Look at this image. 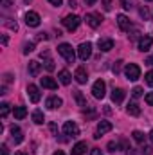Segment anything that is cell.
Masks as SVG:
<instances>
[{
  "mask_svg": "<svg viewBox=\"0 0 153 155\" xmlns=\"http://www.w3.org/2000/svg\"><path fill=\"white\" fill-rule=\"evenodd\" d=\"M79 22H81V18L77 16V15H69V16H65L63 18V25L72 33V31H76L77 27H79Z\"/></svg>",
  "mask_w": 153,
  "mask_h": 155,
  "instance_id": "cell-5",
  "label": "cell"
},
{
  "mask_svg": "<svg viewBox=\"0 0 153 155\" xmlns=\"http://www.w3.org/2000/svg\"><path fill=\"white\" fill-rule=\"evenodd\" d=\"M124 76L128 78L130 81H137V79L141 78V69H139V65L128 63V65L124 67Z\"/></svg>",
  "mask_w": 153,
  "mask_h": 155,
  "instance_id": "cell-3",
  "label": "cell"
},
{
  "mask_svg": "<svg viewBox=\"0 0 153 155\" xmlns=\"http://www.w3.org/2000/svg\"><path fill=\"white\" fill-rule=\"evenodd\" d=\"M58 52H60L69 63H74V60H76V52H74V49H72L70 43H61V45L58 47Z\"/></svg>",
  "mask_w": 153,
  "mask_h": 155,
  "instance_id": "cell-1",
  "label": "cell"
},
{
  "mask_svg": "<svg viewBox=\"0 0 153 155\" xmlns=\"http://www.w3.org/2000/svg\"><path fill=\"white\" fill-rule=\"evenodd\" d=\"M2 155H9V150H7V144H2Z\"/></svg>",
  "mask_w": 153,
  "mask_h": 155,
  "instance_id": "cell-41",
  "label": "cell"
},
{
  "mask_svg": "<svg viewBox=\"0 0 153 155\" xmlns=\"http://www.w3.org/2000/svg\"><path fill=\"white\" fill-rule=\"evenodd\" d=\"M139 15H141L144 20H148V18H150V11H148V7H146V5H142V7L139 9Z\"/></svg>",
  "mask_w": 153,
  "mask_h": 155,
  "instance_id": "cell-30",
  "label": "cell"
},
{
  "mask_svg": "<svg viewBox=\"0 0 153 155\" xmlns=\"http://www.w3.org/2000/svg\"><path fill=\"white\" fill-rule=\"evenodd\" d=\"M27 69H29V74H31V76L36 78L40 72H41V63L36 61V60H33V61H29V67H27Z\"/></svg>",
  "mask_w": 153,
  "mask_h": 155,
  "instance_id": "cell-18",
  "label": "cell"
},
{
  "mask_svg": "<svg viewBox=\"0 0 153 155\" xmlns=\"http://www.w3.org/2000/svg\"><path fill=\"white\" fill-rule=\"evenodd\" d=\"M74 78H76V81L79 83V85H85V83L88 81V74H86V69H85V67H77V69H76V74H74Z\"/></svg>",
  "mask_w": 153,
  "mask_h": 155,
  "instance_id": "cell-13",
  "label": "cell"
},
{
  "mask_svg": "<svg viewBox=\"0 0 153 155\" xmlns=\"http://www.w3.org/2000/svg\"><path fill=\"white\" fill-rule=\"evenodd\" d=\"M74 99H76L77 107H79L81 110H86V108H88V101H86V97L83 96L81 90H74Z\"/></svg>",
  "mask_w": 153,
  "mask_h": 155,
  "instance_id": "cell-11",
  "label": "cell"
},
{
  "mask_svg": "<svg viewBox=\"0 0 153 155\" xmlns=\"http://www.w3.org/2000/svg\"><path fill=\"white\" fill-rule=\"evenodd\" d=\"M5 25H7L9 29H13V31L18 29V24H16V22H11V20H5Z\"/></svg>",
  "mask_w": 153,
  "mask_h": 155,
  "instance_id": "cell-37",
  "label": "cell"
},
{
  "mask_svg": "<svg viewBox=\"0 0 153 155\" xmlns=\"http://www.w3.org/2000/svg\"><path fill=\"white\" fill-rule=\"evenodd\" d=\"M146 2H153V0H146Z\"/></svg>",
  "mask_w": 153,
  "mask_h": 155,
  "instance_id": "cell-55",
  "label": "cell"
},
{
  "mask_svg": "<svg viewBox=\"0 0 153 155\" xmlns=\"http://www.w3.org/2000/svg\"><path fill=\"white\" fill-rule=\"evenodd\" d=\"M141 153H142V155H151L153 153V148H151V146H142V148H141Z\"/></svg>",
  "mask_w": 153,
  "mask_h": 155,
  "instance_id": "cell-36",
  "label": "cell"
},
{
  "mask_svg": "<svg viewBox=\"0 0 153 155\" xmlns=\"http://www.w3.org/2000/svg\"><path fill=\"white\" fill-rule=\"evenodd\" d=\"M86 153V143H77L74 144V148H72V155H85Z\"/></svg>",
  "mask_w": 153,
  "mask_h": 155,
  "instance_id": "cell-22",
  "label": "cell"
},
{
  "mask_svg": "<svg viewBox=\"0 0 153 155\" xmlns=\"http://www.w3.org/2000/svg\"><path fill=\"white\" fill-rule=\"evenodd\" d=\"M40 83H41V87H43V88H50V90H56V88H58V83H56L52 78H49V76L41 78V79H40Z\"/></svg>",
  "mask_w": 153,
  "mask_h": 155,
  "instance_id": "cell-19",
  "label": "cell"
},
{
  "mask_svg": "<svg viewBox=\"0 0 153 155\" xmlns=\"http://www.w3.org/2000/svg\"><path fill=\"white\" fill-rule=\"evenodd\" d=\"M105 94H106V83H105L103 79H97V81L92 85V96H94L96 99H103Z\"/></svg>",
  "mask_w": 153,
  "mask_h": 155,
  "instance_id": "cell-2",
  "label": "cell"
},
{
  "mask_svg": "<svg viewBox=\"0 0 153 155\" xmlns=\"http://www.w3.org/2000/svg\"><path fill=\"white\" fill-rule=\"evenodd\" d=\"M27 94H29V99H31L33 103H38L40 99H41L40 88L36 87V85H29V87H27Z\"/></svg>",
  "mask_w": 153,
  "mask_h": 155,
  "instance_id": "cell-10",
  "label": "cell"
},
{
  "mask_svg": "<svg viewBox=\"0 0 153 155\" xmlns=\"http://www.w3.org/2000/svg\"><path fill=\"white\" fill-rule=\"evenodd\" d=\"M85 22L92 27V29H96V27H99L101 25V22H103V16L99 15V13H88L86 16H85Z\"/></svg>",
  "mask_w": 153,
  "mask_h": 155,
  "instance_id": "cell-6",
  "label": "cell"
},
{
  "mask_svg": "<svg viewBox=\"0 0 153 155\" xmlns=\"http://www.w3.org/2000/svg\"><path fill=\"white\" fill-rule=\"evenodd\" d=\"M77 56H79L81 61H86V60L92 56V43H90V41L81 43V45L77 47Z\"/></svg>",
  "mask_w": 153,
  "mask_h": 155,
  "instance_id": "cell-4",
  "label": "cell"
},
{
  "mask_svg": "<svg viewBox=\"0 0 153 155\" xmlns=\"http://www.w3.org/2000/svg\"><path fill=\"white\" fill-rule=\"evenodd\" d=\"M121 67H122V61H121V60H117V61L114 63V67H112L114 74H119V72H121Z\"/></svg>",
  "mask_w": 153,
  "mask_h": 155,
  "instance_id": "cell-32",
  "label": "cell"
},
{
  "mask_svg": "<svg viewBox=\"0 0 153 155\" xmlns=\"http://www.w3.org/2000/svg\"><path fill=\"white\" fill-rule=\"evenodd\" d=\"M56 130H58V128H56V124H52V123H50V132H52L54 135H58V134H56Z\"/></svg>",
  "mask_w": 153,
  "mask_h": 155,
  "instance_id": "cell-46",
  "label": "cell"
},
{
  "mask_svg": "<svg viewBox=\"0 0 153 155\" xmlns=\"http://www.w3.org/2000/svg\"><path fill=\"white\" fill-rule=\"evenodd\" d=\"M11 74H5V76H4V85H7V83H11Z\"/></svg>",
  "mask_w": 153,
  "mask_h": 155,
  "instance_id": "cell-42",
  "label": "cell"
},
{
  "mask_svg": "<svg viewBox=\"0 0 153 155\" xmlns=\"http://www.w3.org/2000/svg\"><path fill=\"white\" fill-rule=\"evenodd\" d=\"M70 81H72V76L69 71H60V83L61 85H70Z\"/></svg>",
  "mask_w": 153,
  "mask_h": 155,
  "instance_id": "cell-24",
  "label": "cell"
},
{
  "mask_svg": "<svg viewBox=\"0 0 153 155\" xmlns=\"http://www.w3.org/2000/svg\"><path fill=\"white\" fill-rule=\"evenodd\" d=\"M121 5L128 11V9H132V7H133V0H121Z\"/></svg>",
  "mask_w": 153,
  "mask_h": 155,
  "instance_id": "cell-33",
  "label": "cell"
},
{
  "mask_svg": "<svg viewBox=\"0 0 153 155\" xmlns=\"http://www.w3.org/2000/svg\"><path fill=\"white\" fill-rule=\"evenodd\" d=\"M97 45H99V49H101L103 52H108V51L114 49V40L112 38H99Z\"/></svg>",
  "mask_w": 153,
  "mask_h": 155,
  "instance_id": "cell-16",
  "label": "cell"
},
{
  "mask_svg": "<svg viewBox=\"0 0 153 155\" xmlns=\"http://www.w3.org/2000/svg\"><path fill=\"white\" fill-rule=\"evenodd\" d=\"M103 7H105L106 11H110V9H112V0H103Z\"/></svg>",
  "mask_w": 153,
  "mask_h": 155,
  "instance_id": "cell-39",
  "label": "cell"
},
{
  "mask_svg": "<svg viewBox=\"0 0 153 155\" xmlns=\"http://www.w3.org/2000/svg\"><path fill=\"white\" fill-rule=\"evenodd\" d=\"M7 41H9V40H7V36L4 35V36H2V45H7Z\"/></svg>",
  "mask_w": 153,
  "mask_h": 155,
  "instance_id": "cell-49",
  "label": "cell"
},
{
  "mask_svg": "<svg viewBox=\"0 0 153 155\" xmlns=\"http://www.w3.org/2000/svg\"><path fill=\"white\" fill-rule=\"evenodd\" d=\"M9 132H11V137H13V141H15V144H20L22 141H24V135H22V130L16 126V124H13L11 128H9Z\"/></svg>",
  "mask_w": 153,
  "mask_h": 155,
  "instance_id": "cell-15",
  "label": "cell"
},
{
  "mask_svg": "<svg viewBox=\"0 0 153 155\" xmlns=\"http://www.w3.org/2000/svg\"><path fill=\"white\" fill-rule=\"evenodd\" d=\"M132 96H133V97H141V96H142V88H141V87H135V88L132 90Z\"/></svg>",
  "mask_w": 153,
  "mask_h": 155,
  "instance_id": "cell-34",
  "label": "cell"
},
{
  "mask_svg": "<svg viewBox=\"0 0 153 155\" xmlns=\"http://www.w3.org/2000/svg\"><path fill=\"white\" fill-rule=\"evenodd\" d=\"M132 135H133V139H135L137 143H144V139H146V135H144V134H142L141 130H135V132H133Z\"/></svg>",
  "mask_w": 153,
  "mask_h": 155,
  "instance_id": "cell-28",
  "label": "cell"
},
{
  "mask_svg": "<svg viewBox=\"0 0 153 155\" xmlns=\"http://www.w3.org/2000/svg\"><path fill=\"white\" fill-rule=\"evenodd\" d=\"M15 155H27V153H24V152H16Z\"/></svg>",
  "mask_w": 153,
  "mask_h": 155,
  "instance_id": "cell-53",
  "label": "cell"
},
{
  "mask_svg": "<svg viewBox=\"0 0 153 155\" xmlns=\"http://www.w3.org/2000/svg\"><path fill=\"white\" fill-rule=\"evenodd\" d=\"M150 141H151V143H153V130H151V132H150Z\"/></svg>",
  "mask_w": 153,
  "mask_h": 155,
  "instance_id": "cell-52",
  "label": "cell"
},
{
  "mask_svg": "<svg viewBox=\"0 0 153 155\" xmlns=\"http://www.w3.org/2000/svg\"><path fill=\"white\" fill-rule=\"evenodd\" d=\"M41 58H45V61H43L45 69H47V71H54V61L49 58V51H43V52H41Z\"/></svg>",
  "mask_w": 153,
  "mask_h": 155,
  "instance_id": "cell-23",
  "label": "cell"
},
{
  "mask_svg": "<svg viewBox=\"0 0 153 155\" xmlns=\"http://www.w3.org/2000/svg\"><path fill=\"white\" fill-rule=\"evenodd\" d=\"M96 2H97V0H85V4H86V5H94Z\"/></svg>",
  "mask_w": 153,
  "mask_h": 155,
  "instance_id": "cell-48",
  "label": "cell"
},
{
  "mask_svg": "<svg viewBox=\"0 0 153 155\" xmlns=\"http://www.w3.org/2000/svg\"><path fill=\"white\" fill-rule=\"evenodd\" d=\"M33 51H34V43H33V41L24 43V54H29V52H33Z\"/></svg>",
  "mask_w": 153,
  "mask_h": 155,
  "instance_id": "cell-31",
  "label": "cell"
},
{
  "mask_svg": "<svg viewBox=\"0 0 153 155\" xmlns=\"http://www.w3.org/2000/svg\"><path fill=\"white\" fill-rule=\"evenodd\" d=\"M33 121H34L36 124H41V123L45 121V117H43V112H40V110H34V112H33Z\"/></svg>",
  "mask_w": 153,
  "mask_h": 155,
  "instance_id": "cell-26",
  "label": "cell"
},
{
  "mask_svg": "<svg viewBox=\"0 0 153 155\" xmlns=\"http://www.w3.org/2000/svg\"><path fill=\"white\" fill-rule=\"evenodd\" d=\"M61 105H63V101H61V97H58V96H50V97L45 101V107H47V108H50V110L60 108Z\"/></svg>",
  "mask_w": 153,
  "mask_h": 155,
  "instance_id": "cell-14",
  "label": "cell"
},
{
  "mask_svg": "<svg viewBox=\"0 0 153 155\" xmlns=\"http://www.w3.org/2000/svg\"><path fill=\"white\" fill-rule=\"evenodd\" d=\"M108 152H110V153H115V152H119V143H115V141H110V143H108Z\"/></svg>",
  "mask_w": 153,
  "mask_h": 155,
  "instance_id": "cell-29",
  "label": "cell"
},
{
  "mask_svg": "<svg viewBox=\"0 0 153 155\" xmlns=\"http://www.w3.org/2000/svg\"><path fill=\"white\" fill-rule=\"evenodd\" d=\"M117 25H119L121 31H128L132 27V22H130V18L126 15H117Z\"/></svg>",
  "mask_w": 153,
  "mask_h": 155,
  "instance_id": "cell-12",
  "label": "cell"
},
{
  "mask_svg": "<svg viewBox=\"0 0 153 155\" xmlns=\"http://www.w3.org/2000/svg\"><path fill=\"white\" fill-rule=\"evenodd\" d=\"M52 155H65V153H63L61 150H58V152H54V153H52Z\"/></svg>",
  "mask_w": 153,
  "mask_h": 155,
  "instance_id": "cell-51",
  "label": "cell"
},
{
  "mask_svg": "<svg viewBox=\"0 0 153 155\" xmlns=\"http://www.w3.org/2000/svg\"><path fill=\"white\" fill-rule=\"evenodd\" d=\"M144 101H146L148 105H153V92H150V94L144 96Z\"/></svg>",
  "mask_w": 153,
  "mask_h": 155,
  "instance_id": "cell-38",
  "label": "cell"
},
{
  "mask_svg": "<svg viewBox=\"0 0 153 155\" xmlns=\"http://www.w3.org/2000/svg\"><path fill=\"white\" fill-rule=\"evenodd\" d=\"M13 116H15V119H24V117L27 116V108L25 107H15Z\"/></svg>",
  "mask_w": 153,
  "mask_h": 155,
  "instance_id": "cell-25",
  "label": "cell"
},
{
  "mask_svg": "<svg viewBox=\"0 0 153 155\" xmlns=\"http://www.w3.org/2000/svg\"><path fill=\"white\" fill-rule=\"evenodd\" d=\"M128 152H126V155H135V152H133V148H126Z\"/></svg>",
  "mask_w": 153,
  "mask_h": 155,
  "instance_id": "cell-50",
  "label": "cell"
},
{
  "mask_svg": "<svg viewBox=\"0 0 153 155\" xmlns=\"http://www.w3.org/2000/svg\"><path fill=\"white\" fill-rule=\"evenodd\" d=\"M144 63H146V65H153V54L146 58V61H144Z\"/></svg>",
  "mask_w": 153,
  "mask_h": 155,
  "instance_id": "cell-44",
  "label": "cell"
},
{
  "mask_svg": "<svg viewBox=\"0 0 153 155\" xmlns=\"http://www.w3.org/2000/svg\"><path fill=\"white\" fill-rule=\"evenodd\" d=\"M112 130V123L110 121H99V124H97V132H96V139H99L103 134H106V132H110Z\"/></svg>",
  "mask_w": 153,
  "mask_h": 155,
  "instance_id": "cell-8",
  "label": "cell"
},
{
  "mask_svg": "<svg viewBox=\"0 0 153 155\" xmlns=\"http://www.w3.org/2000/svg\"><path fill=\"white\" fill-rule=\"evenodd\" d=\"M25 24H27L29 27H38L40 25V15L34 13V11H29V13L25 15Z\"/></svg>",
  "mask_w": 153,
  "mask_h": 155,
  "instance_id": "cell-9",
  "label": "cell"
},
{
  "mask_svg": "<svg viewBox=\"0 0 153 155\" xmlns=\"http://www.w3.org/2000/svg\"><path fill=\"white\" fill-rule=\"evenodd\" d=\"M112 101H114L115 105H121V103L124 101V90H122V88H114V92H112Z\"/></svg>",
  "mask_w": 153,
  "mask_h": 155,
  "instance_id": "cell-21",
  "label": "cell"
},
{
  "mask_svg": "<svg viewBox=\"0 0 153 155\" xmlns=\"http://www.w3.org/2000/svg\"><path fill=\"white\" fill-rule=\"evenodd\" d=\"M146 85H150V87H153V71H150L148 74H146Z\"/></svg>",
  "mask_w": 153,
  "mask_h": 155,
  "instance_id": "cell-35",
  "label": "cell"
},
{
  "mask_svg": "<svg viewBox=\"0 0 153 155\" xmlns=\"http://www.w3.org/2000/svg\"><path fill=\"white\" fill-rule=\"evenodd\" d=\"M126 112H128L130 116L137 117V116H141V107H139L135 101H130V103H128V107H126Z\"/></svg>",
  "mask_w": 153,
  "mask_h": 155,
  "instance_id": "cell-20",
  "label": "cell"
},
{
  "mask_svg": "<svg viewBox=\"0 0 153 155\" xmlns=\"http://www.w3.org/2000/svg\"><path fill=\"white\" fill-rule=\"evenodd\" d=\"M36 40H47V35H45V33H38Z\"/></svg>",
  "mask_w": 153,
  "mask_h": 155,
  "instance_id": "cell-45",
  "label": "cell"
},
{
  "mask_svg": "<svg viewBox=\"0 0 153 155\" xmlns=\"http://www.w3.org/2000/svg\"><path fill=\"white\" fill-rule=\"evenodd\" d=\"M151 41L153 38L151 36H148V35H144V36H141L139 38V51H150V47H151Z\"/></svg>",
  "mask_w": 153,
  "mask_h": 155,
  "instance_id": "cell-17",
  "label": "cell"
},
{
  "mask_svg": "<svg viewBox=\"0 0 153 155\" xmlns=\"http://www.w3.org/2000/svg\"><path fill=\"white\" fill-rule=\"evenodd\" d=\"M7 114H9V103H2V105H0V117L5 119Z\"/></svg>",
  "mask_w": 153,
  "mask_h": 155,
  "instance_id": "cell-27",
  "label": "cell"
},
{
  "mask_svg": "<svg viewBox=\"0 0 153 155\" xmlns=\"http://www.w3.org/2000/svg\"><path fill=\"white\" fill-rule=\"evenodd\" d=\"M49 2H50V4H52V5H56V7H58V5H61V4H63V0H49Z\"/></svg>",
  "mask_w": 153,
  "mask_h": 155,
  "instance_id": "cell-43",
  "label": "cell"
},
{
  "mask_svg": "<svg viewBox=\"0 0 153 155\" xmlns=\"http://www.w3.org/2000/svg\"><path fill=\"white\" fill-rule=\"evenodd\" d=\"M63 132H65V135H69V137H77V135H79V128H77V124L74 121H67V123L63 124Z\"/></svg>",
  "mask_w": 153,
  "mask_h": 155,
  "instance_id": "cell-7",
  "label": "cell"
},
{
  "mask_svg": "<svg viewBox=\"0 0 153 155\" xmlns=\"http://www.w3.org/2000/svg\"><path fill=\"white\" fill-rule=\"evenodd\" d=\"M24 2H25V4H29V2H31V0H24Z\"/></svg>",
  "mask_w": 153,
  "mask_h": 155,
  "instance_id": "cell-54",
  "label": "cell"
},
{
  "mask_svg": "<svg viewBox=\"0 0 153 155\" xmlns=\"http://www.w3.org/2000/svg\"><path fill=\"white\" fill-rule=\"evenodd\" d=\"M0 4H2V7H11L13 5V0H2Z\"/></svg>",
  "mask_w": 153,
  "mask_h": 155,
  "instance_id": "cell-40",
  "label": "cell"
},
{
  "mask_svg": "<svg viewBox=\"0 0 153 155\" xmlns=\"http://www.w3.org/2000/svg\"><path fill=\"white\" fill-rule=\"evenodd\" d=\"M92 155H101V150H99V148H94V150H92Z\"/></svg>",
  "mask_w": 153,
  "mask_h": 155,
  "instance_id": "cell-47",
  "label": "cell"
}]
</instances>
